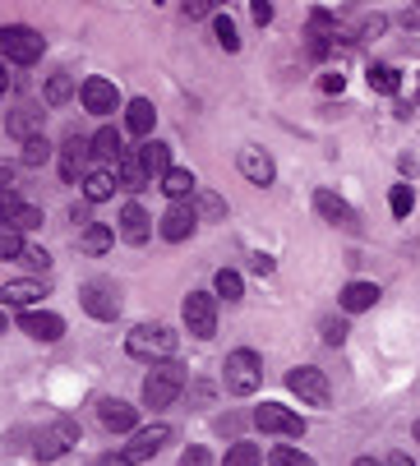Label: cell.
I'll return each mask as SVG.
<instances>
[{"mask_svg":"<svg viewBox=\"0 0 420 466\" xmlns=\"http://www.w3.org/2000/svg\"><path fill=\"white\" fill-rule=\"evenodd\" d=\"M125 351H129L134 360H149V365L171 360V351H176V332H171L167 323H138L129 338H125Z\"/></svg>","mask_w":420,"mask_h":466,"instance_id":"6da1fadb","label":"cell"},{"mask_svg":"<svg viewBox=\"0 0 420 466\" xmlns=\"http://www.w3.org/2000/svg\"><path fill=\"white\" fill-rule=\"evenodd\" d=\"M180 388H185V370L176 360H158L149 370V379H144V407H153V411L171 407L180 397Z\"/></svg>","mask_w":420,"mask_h":466,"instance_id":"7a4b0ae2","label":"cell"},{"mask_svg":"<svg viewBox=\"0 0 420 466\" xmlns=\"http://www.w3.org/2000/svg\"><path fill=\"white\" fill-rule=\"evenodd\" d=\"M42 46H46L42 33L28 28V24H5V28H0V56L15 60V65H33L42 56Z\"/></svg>","mask_w":420,"mask_h":466,"instance_id":"3957f363","label":"cell"},{"mask_svg":"<svg viewBox=\"0 0 420 466\" xmlns=\"http://www.w3.org/2000/svg\"><path fill=\"white\" fill-rule=\"evenodd\" d=\"M259 383H263V360H259V351H250V347L231 351V356H227V392L250 397Z\"/></svg>","mask_w":420,"mask_h":466,"instance_id":"277c9868","label":"cell"},{"mask_svg":"<svg viewBox=\"0 0 420 466\" xmlns=\"http://www.w3.org/2000/svg\"><path fill=\"white\" fill-rule=\"evenodd\" d=\"M185 328H190V338H199V342H208L218 332V300L208 296V291H190L185 296Z\"/></svg>","mask_w":420,"mask_h":466,"instance_id":"5b68a950","label":"cell"},{"mask_svg":"<svg viewBox=\"0 0 420 466\" xmlns=\"http://www.w3.org/2000/svg\"><path fill=\"white\" fill-rule=\"evenodd\" d=\"M287 388L301 397L305 407H328V402H333V383H328V374L314 370V365L292 370V374H287Z\"/></svg>","mask_w":420,"mask_h":466,"instance_id":"8992f818","label":"cell"},{"mask_svg":"<svg viewBox=\"0 0 420 466\" xmlns=\"http://www.w3.org/2000/svg\"><path fill=\"white\" fill-rule=\"evenodd\" d=\"M254 425H259L263 434H282V439H301V434H305V420H301L296 411H287V407H277V402H263V407L254 411Z\"/></svg>","mask_w":420,"mask_h":466,"instance_id":"52a82bcc","label":"cell"},{"mask_svg":"<svg viewBox=\"0 0 420 466\" xmlns=\"http://www.w3.org/2000/svg\"><path fill=\"white\" fill-rule=\"evenodd\" d=\"M79 305L93 314V319H102V323H111L116 314H120V291L111 287V282H88L84 291H79Z\"/></svg>","mask_w":420,"mask_h":466,"instance_id":"ba28073f","label":"cell"},{"mask_svg":"<svg viewBox=\"0 0 420 466\" xmlns=\"http://www.w3.org/2000/svg\"><path fill=\"white\" fill-rule=\"evenodd\" d=\"M69 443H79V425H75V420H56L51 430H42V434H37V443H33V448H37V461H56Z\"/></svg>","mask_w":420,"mask_h":466,"instance_id":"9c48e42d","label":"cell"},{"mask_svg":"<svg viewBox=\"0 0 420 466\" xmlns=\"http://www.w3.org/2000/svg\"><path fill=\"white\" fill-rule=\"evenodd\" d=\"M19 328L28 332L33 342H60L65 338V319L51 314V309H24L19 314Z\"/></svg>","mask_w":420,"mask_h":466,"instance_id":"30bf717a","label":"cell"},{"mask_svg":"<svg viewBox=\"0 0 420 466\" xmlns=\"http://www.w3.org/2000/svg\"><path fill=\"white\" fill-rule=\"evenodd\" d=\"M162 443H171V425H167V420H158V425H149V430H134L125 457H129V461H149V457L162 452Z\"/></svg>","mask_w":420,"mask_h":466,"instance_id":"8fae6325","label":"cell"},{"mask_svg":"<svg viewBox=\"0 0 420 466\" xmlns=\"http://www.w3.org/2000/svg\"><path fill=\"white\" fill-rule=\"evenodd\" d=\"M194 227H199V213H194L190 204H171V208L162 213V222H158L162 240H171V245L190 240V236H194Z\"/></svg>","mask_w":420,"mask_h":466,"instance_id":"7c38bea8","label":"cell"},{"mask_svg":"<svg viewBox=\"0 0 420 466\" xmlns=\"http://www.w3.org/2000/svg\"><path fill=\"white\" fill-rule=\"evenodd\" d=\"M88 153H93V139H79V135H69L65 148H60V176L75 185L79 176H88Z\"/></svg>","mask_w":420,"mask_h":466,"instance_id":"4fadbf2b","label":"cell"},{"mask_svg":"<svg viewBox=\"0 0 420 466\" xmlns=\"http://www.w3.org/2000/svg\"><path fill=\"white\" fill-rule=\"evenodd\" d=\"M79 93H84V106H88L93 116H107V111H116V106H120V93H116V84H111V79H97V75H93V79H84V88H79Z\"/></svg>","mask_w":420,"mask_h":466,"instance_id":"5bb4252c","label":"cell"},{"mask_svg":"<svg viewBox=\"0 0 420 466\" xmlns=\"http://www.w3.org/2000/svg\"><path fill=\"white\" fill-rule=\"evenodd\" d=\"M42 296H46V282H37V278H19V282L0 287V305H19V309H33Z\"/></svg>","mask_w":420,"mask_h":466,"instance_id":"9a60e30c","label":"cell"},{"mask_svg":"<svg viewBox=\"0 0 420 466\" xmlns=\"http://www.w3.org/2000/svg\"><path fill=\"white\" fill-rule=\"evenodd\" d=\"M314 213H319L323 222H333V227H352V222H356L352 204H346V198H337L333 189H314Z\"/></svg>","mask_w":420,"mask_h":466,"instance_id":"2e32d148","label":"cell"},{"mask_svg":"<svg viewBox=\"0 0 420 466\" xmlns=\"http://www.w3.org/2000/svg\"><path fill=\"white\" fill-rule=\"evenodd\" d=\"M42 125H46V111H37V106H19V111H10L5 116V129L15 139H42Z\"/></svg>","mask_w":420,"mask_h":466,"instance_id":"e0dca14e","label":"cell"},{"mask_svg":"<svg viewBox=\"0 0 420 466\" xmlns=\"http://www.w3.org/2000/svg\"><path fill=\"white\" fill-rule=\"evenodd\" d=\"M149 236H153L149 213L138 208V204H125V208H120V240H125V245H144Z\"/></svg>","mask_w":420,"mask_h":466,"instance_id":"ac0fdd59","label":"cell"},{"mask_svg":"<svg viewBox=\"0 0 420 466\" xmlns=\"http://www.w3.org/2000/svg\"><path fill=\"white\" fill-rule=\"evenodd\" d=\"M241 176H245L250 185H272L277 167H272V157H268L263 148H241Z\"/></svg>","mask_w":420,"mask_h":466,"instance_id":"d6986e66","label":"cell"},{"mask_svg":"<svg viewBox=\"0 0 420 466\" xmlns=\"http://www.w3.org/2000/svg\"><path fill=\"white\" fill-rule=\"evenodd\" d=\"M97 416H102V425H107L111 434H129L134 420H138V411H134L129 402H120V397H107V402L97 407Z\"/></svg>","mask_w":420,"mask_h":466,"instance_id":"ffe728a7","label":"cell"},{"mask_svg":"<svg viewBox=\"0 0 420 466\" xmlns=\"http://www.w3.org/2000/svg\"><path fill=\"white\" fill-rule=\"evenodd\" d=\"M337 300H342L346 314H365V309L379 305V287H374V282H346Z\"/></svg>","mask_w":420,"mask_h":466,"instance_id":"44dd1931","label":"cell"},{"mask_svg":"<svg viewBox=\"0 0 420 466\" xmlns=\"http://www.w3.org/2000/svg\"><path fill=\"white\" fill-rule=\"evenodd\" d=\"M153 120H158V111H153L149 97H134V102L125 106V129H129V135H138V139L153 135Z\"/></svg>","mask_w":420,"mask_h":466,"instance_id":"7402d4cb","label":"cell"},{"mask_svg":"<svg viewBox=\"0 0 420 466\" xmlns=\"http://www.w3.org/2000/svg\"><path fill=\"white\" fill-rule=\"evenodd\" d=\"M111 171H116V185L120 189H144L149 185V171H144V162H138V153H125Z\"/></svg>","mask_w":420,"mask_h":466,"instance_id":"603a6c76","label":"cell"},{"mask_svg":"<svg viewBox=\"0 0 420 466\" xmlns=\"http://www.w3.org/2000/svg\"><path fill=\"white\" fill-rule=\"evenodd\" d=\"M138 162H144V171H149V180H153V176L162 180V176L171 171V148L153 139V144H144V148H138Z\"/></svg>","mask_w":420,"mask_h":466,"instance_id":"cb8c5ba5","label":"cell"},{"mask_svg":"<svg viewBox=\"0 0 420 466\" xmlns=\"http://www.w3.org/2000/svg\"><path fill=\"white\" fill-rule=\"evenodd\" d=\"M162 189L171 194V204H185L190 194H199V180H194V171H180V167H171V171L162 176Z\"/></svg>","mask_w":420,"mask_h":466,"instance_id":"d4e9b609","label":"cell"},{"mask_svg":"<svg viewBox=\"0 0 420 466\" xmlns=\"http://www.w3.org/2000/svg\"><path fill=\"white\" fill-rule=\"evenodd\" d=\"M111 194H116V171L97 167V171L84 176V198H88V204H102V198H111Z\"/></svg>","mask_w":420,"mask_h":466,"instance_id":"484cf974","label":"cell"},{"mask_svg":"<svg viewBox=\"0 0 420 466\" xmlns=\"http://www.w3.org/2000/svg\"><path fill=\"white\" fill-rule=\"evenodd\" d=\"M93 153L102 157V162H120L125 157V148H120V129H97V135H93Z\"/></svg>","mask_w":420,"mask_h":466,"instance_id":"4316f807","label":"cell"},{"mask_svg":"<svg viewBox=\"0 0 420 466\" xmlns=\"http://www.w3.org/2000/svg\"><path fill=\"white\" fill-rule=\"evenodd\" d=\"M111 240H116V231H111V227H102V222L84 227V236H79L84 254H107V249H111Z\"/></svg>","mask_w":420,"mask_h":466,"instance_id":"83f0119b","label":"cell"},{"mask_svg":"<svg viewBox=\"0 0 420 466\" xmlns=\"http://www.w3.org/2000/svg\"><path fill=\"white\" fill-rule=\"evenodd\" d=\"M5 227H15L19 236H24V231H37V227H42V208H33V204H19V208L10 213V222H5Z\"/></svg>","mask_w":420,"mask_h":466,"instance_id":"f1b7e54d","label":"cell"},{"mask_svg":"<svg viewBox=\"0 0 420 466\" xmlns=\"http://www.w3.org/2000/svg\"><path fill=\"white\" fill-rule=\"evenodd\" d=\"M69 97H75V79H69V75H51L46 79V106H60Z\"/></svg>","mask_w":420,"mask_h":466,"instance_id":"f546056e","label":"cell"},{"mask_svg":"<svg viewBox=\"0 0 420 466\" xmlns=\"http://www.w3.org/2000/svg\"><path fill=\"white\" fill-rule=\"evenodd\" d=\"M370 88H379V93H397L402 79H397L393 65H370Z\"/></svg>","mask_w":420,"mask_h":466,"instance_id":"4dcf8cb0","label":"cell"},{"mask_svg":"<svg viewBox=\"0 0 420 466\" xmlns=\"http://www.w3.org/2000/svg\"><path fill=\"white\" fill-rule=\"evenodd\" d=\"M268 466H319V461L305 457L301 448H272V452H268Z\"/></svg>","mask_w":420,"mask_h":466,"instance_id":"1f68e13d","label":"cell"},{"mask_svg":"<svg viewBox=\"0 0 420 466\" xmlns=\"http://www.w3.org/2000/svg\"><path fill=\"white\" fill-rule=\"evenodd\" d=\"M388 208H393V218H411V208H415V194H411V185H393V194H388Z\"/></svg>","mask_w":420,"mask_h":466,"instance_id":"d6a6232c","label":"cell"},{"mask_svg":"<svg viewBox=\"0 0 420 466\" xmlns=\"http://www.w3.org/2000/svg\"><path fill=\"white\" fill-rule=\"evenodd\" d=\"M24 236L15 231V227H0V258H24Z\"/></svg>","mask_w":420,"mask_h":466,"instance_id":"836d02e7","label":"cell"},{"mask_svg":"<svg viewBox=\"0 0 420 466\" xmlns=\"http://www.w3.org/2000/svg\"><path fill=\"white\" fill-rule=\"evenodd\" d=\"M218 46L222 51H241V33H236V24H231V15H218Z\"/></svg>","mask_w":420,"mask_h":466,"instance_id":"e575fe53","label":"cell"},{"mask_svg":"<svg viewBox=\"0 0 420 466\" xmlns=\"http://www.w3.org/2000/svg\"><path fill=\"white\" fill-rule=\"evenodd\" d=\"M213 287H218V296H227V300H241V296H245V282H241V273H231V268H222Z\"/></svg>","mask_w":420,"mask_h":466,"instance_id":"d590c367","label":"cell"},{"mask_svg":"<svg viewBox=\"0 0 420 466\" xmlns=\"http://www.w3.org/2000/svg\"><path fill=\"white\" fill-rule=\"evenodd\" d=\"M222 466H259V448H254V443H236V448L222 457Z\"/></svg>","mask_w":420,"mask_h":466,"instance_id":"8d00e7d4","label":"cell"},{"mask_svg":"<svg viewBox=\"0 0 420 466\" xmlns=\"http://www.w3.org/2000/svg\"><path fill=\"white\" fill-rule=\"evenodd\" d=\"M222 213H227V204L218 194H199V222H218Z\"/></svg>","mask_w":420,"mask_h":466,"instance_id":"74e56055","label":"cell"},{"mask_svg":"<svg viewBox=\"0 0 420 466\" xmlns=\"http://www.w3.org/2000/svg\"><path fill=\"white\" fill-rule=\"evenodd\" d=\"M46 157H51V144L46 139H28L24 144V167H42Z\"/></svg>","mask_w":420,"mask_h":466,"instance_id":"f35d334b","label":"cell"},{"mask_svg":"<svg viewBox=\"0 0 420 466\" xmlns=\"http://www.w3.org/2000/svg\"><path fill=\"white\" fill-rule=\"evenodd\" d=\"M323 342L328 347H342L346 342V323L342 319H323Z\"/></svg>","mask_w":420,"mask_h":466,"instance_id":"ab89813d","label":"cell"},{"mask_svg":"<svg viewBox=\"0 0 420 466\" xmlns=\"http://www.w3.org/2000/svg\"><path fill=\"white\" fill-rule=\"evenodd\" d=\"M180 466H213V457H208V448H185Z\"/></svg>","mask_w":420,"mask_h":466,"instance_id":"60d3db41","label":"cell"},{"mask_svg":"<svg viewBox=\"0 0 420 466\" xmlns=\"http://www.w3.org/2000/svg\"><path fill=\"white\" fill-rule=\"evenodd\" d=\"M19 208V198H15V189H0V227L10 222V213Z\"/></svg>","mask_w":420,"mask_h":466,"instance_id":"b9f144b4","label":"cell"},{"mask_svg":"<svg viewBox=\"0 0 420 466\" xmlns=\"http://www.w3.org/2000/svg\"><path fill=\"white\" fill-rule=\"evenodd\" d=\"M24 263H33V268H46L51 254H46V249H37V245H28V249H24Z\"/></svg>","mask_w":420,"mask_h":466,"instance_id":"7bdbcfd3","label":"cell"},{"mask_svg":"<svg viewBox=\"0 0 420 466\" xmlns=\"http://www.w3.org/2000/svg\"><path fill=\"white\" fill-rule=\"evenodd\" d=\"M250 268H254L259 278H268V273H272V258H268V254H254V258H250Z\"/></svg>","mask_w":420,"mask_h":466,"instance_id":"ee69618b","label":"cell"},{"mask_svg":"<svg viewBox=\"0 0 420 466\" xmlns=\"http://www.w3.org/2000/svg\"><path fill=\"white\" fill-rule=\"evenodd\" d=\"M319 88H323V93H342V88H346V79H342V75H323V79H319Z\"/></svg>","mask_w":420,"mask_h":466,"instance_id":"f6af8a7d","label":"cell"},{"mask_svg":"<svg viewBox=\"0 0 420 466\" xmlns=\"http://www.w3.org/2000/svg\"><path fill=\"white\" fill-rule=\"evenodd\" d=\"M254 24H272V5H268V0H254Z\"/></svg>","mask_w":420,"mask_h":466,"instance_id":"bcb514c9","label":"cell"},{"mask_svg":"<svg viewBox=\"0 0 420 466\" xmlns=\"http://www.w3.org/2000/svg\"><path fill=\"white\" fill-rule=\"evenodd\" d=\"M203 15H208L203 0H190V5H185V19H203Z\"/></svg>","mask_w":420,"mask_h":466,"instance_id":"7dc6e473","label":"cell"},{"mask_svg":"<svg viewBox=\"0 0 420 466\" xmlns=\"http://www.w3.org/2000/svg\"><path fill=\"white\" fill-rule=\"evenodd\" d=\"M97 466H134V461H129V457H125V452H120V457H116V452H107V457H102V461H97Z\"/></svg>","mask_w":420,"mask_h":466,"instance_id":"c3c4849f","label":"cell"},{"mask_svg":"<svg viewBox=\"0 0 420 466\" xmlns=\"http://www.w3.org/2000/svg\"><path fill=\"white\" fill-rule=\"evenodd\" d=\"M69 218H75V222H79V227H93V222H88V204H84V208H79V204H75V208H69Z\"/></svg>","mask_w":420,"mask_h":466,"instance_id":"681fc988","label":"cell"},{"mask_svg":"<svg viewBox=\"0 0 420 466\" xmlns=\"http://www.w3.org/2000/svg\"><path fill=\"white\" fill-rule=\"evenodd\" d=\"M379 33H384V19H379V15H374V19H365V37H379Z\"/></svg>","mask_w":420,"mask_h":466,"instance_id":"f907efd6","label":"cell"},{"mask_svg":"<svg viewBox=\"0 0 420 466\" xmlns=\"http://www.w3.org/2000/svg\"><path fill=\"white\" fill-rule=\"evenodd\" d=\"M402 24H406V28H420V5H411V10L402 15Z\"/></svg>","mask_w":420,"mask_h":466,"instance_id":"816d5d0a","label":"cell"},{"mask_svg":"<svg viewBox=\"0 0 420 466\" xmlns=\"http://www.w3.org/2000/svg\"><path fill=\"white\" fill-rule=\"evenodd\" d=\"M384 466H415V461H411V457H406V452H393V457H388V461H384Z\"/></svg>","mask_w":420,"mask_h":466,"instance_id":"f5cc1de1","label":"cell"},{"mask_svg":"<svg viewBox=\"0 0 420 466\" xmlns=\"http://www.w3.org/2000/svg\"><path fill=\"white\" fill-rule=\"evenodd\" d=\"M10 93V75H5V65H0V97Z\"/></svg>","mask_w":420,"mask_h":466,"instance_id":"db71d44e","label":"cell"},{"mask_svg":"<svg viewBox=\"0 0 420 466\" xmlns=\"http://www.w3.org/2000/svg\"><path fill=\"white\" fill-rule=\"evenodd\" d=\"M352 466H384V461H374V457H356Z\"/></svg>","mask_w":420,"mask_h":466,"instance_id":"11a10c76","label":"cell"},{"mask_svg":"<svg viewBox=\"0 0 420 466\" xmlns=\"http://www.w3.org/2000/svg\"><path fill=\"white\" fill-rule=\"evenodd\" d=\"M0 332H5V309H0Z\"/></svg>","mask_w":420,"mask_h":466,"instance_id":"9f6ffc18","label":"cell"},{"mask_svg":"<svg viewBox=\"0 0 420 466\" xmlns=\"http://www.w3.org/2000/svg\"><path fill=\"white\" fill-rule=\"evenodd\" d=\"M415 443H420V420H415Z\"/></svg>","mask_w":420,"mask_h":466,"instance_id":"6f0895ef","label":"cell"}]
</instances>
